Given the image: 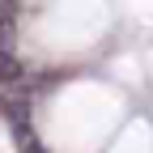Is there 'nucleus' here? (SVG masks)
I'll list each match as a JSON object with an SVG mask.
<instances>
[{
	"label": "nucleus",
	"mask_w": 153,
	"mask_h": 153,
	"mask_svg": "<svg viewBox=\"0 0 153 153\" xmlns=\"http://www.w3.org/2000/svg\"><path fill=\"white\" fill-rule=\"evenodd\" d=\"M13 51V22H9V13H0V55H9Z\"/></svg>",
	"instance_id": "1"
}]
</instances>
